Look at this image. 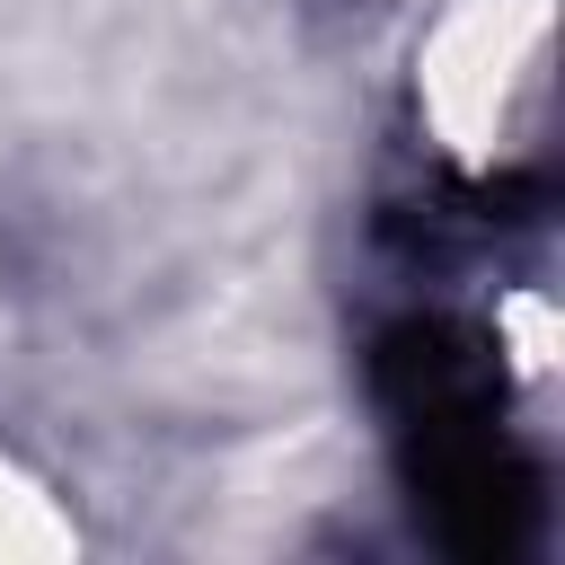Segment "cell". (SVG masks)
<instances>
[{
  "instance_id": "6da1fadb",
  "label": "cell",
  "mask_w": 565,
  "mask_h": 565,
  "mask_svg": "<svg viewBox=\"0 0 565 565\" xmlns=\"http://www.w3.org/2000/svg\"><path fill=\"white\" fill-rule=\"evenodd\" d=\"M406 106L450 177H521L556 132V0H433Z\"/></svg>"
},
{
  "instance_id": "7a4b0ae2",
  "label": "cell",
  "mask_w": 565,
  "mask_h": 565,
  "mask_svg": "<svg viewBox=\"0 0 565 565\" xmlns=\"http://www.w3.org/2000/svg\"><path fill=\"white\" fill-rule=\"evenodd\" d=\"M53 556H79V512L44 468L0 450V565H53Z\"/></svg>"
}]
</instances>
